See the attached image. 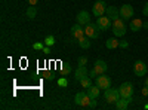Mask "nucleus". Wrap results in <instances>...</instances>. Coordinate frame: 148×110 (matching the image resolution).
I'll list each match as a JSON object with an SVG mask.
<instances>
[{"instance_id":"1","label":"nucleus","mask_w":148,"mask_h":110,"mask_svg":"<svg viewBox=\"0 0 148 110\" xmlns=\"http://www.w3.org/2000/svg\"><path fill=\"white\" fill-rule=\"evenodd\" d=\"M111 30H113L116 37H123V36L126 34V30H127L126 24H125V19H123V18L114 19L113 24H111Z\"/></svg>"},{"instance_id":"2","label":"nucleus","mask_w":148,"mask_h":110,"mask_svg":"<svg viewBox=\"0 0 148 110\" xmlns=\"http://www.w3.org/2000/svg\"><path fill=\"white\" fill-rule=\"evenodd\" d=\"M107 3L104 2V0H98V2H95L93 3V6H92V14L95 15V17H102L105 12H107Z\"/></svg>"},{"instance_id":"3","label":"nucleus","mask_w":148,"mask_h":110,"mask_svg":"<svg viewBox=\"0 0 148 110\" xmlns=\"http://www.w3.org/2000/svg\"><path fill=\"white\" fill-rule=\"evenodd\" d=\"M99 31H101V28L98 27V24L95 22H89L88 26H86V28H84V33H86V36H88L89 39H98V36H99Z\"/></svg>"},{"instance_id":"4","label":"nucleus","mask_w":148,"mask_h":110,"mask_svg":"<svg viewBox=\"0 0 148 110\" xmlns=\"http://www.w3.org/2000/svg\"><path fill=\"white\" fill-rule=\"evenodd\" d=\"M104 98L107 100V103H116L120 98V92H119V89H114L110 86L104 91Z\"/></svg>"},{"instance_id":"5","label":"nucleus","mask_w":148,"mask_h":110,"mask_svg":"<svg viewBox=\"0 0 148 110\" xmlns=\"http://www.w3.org/2000/svg\"><path fill=\"white\" fill-rule=\"evenodd\" d=\"M119 92H120V97L121 98H129V97L133 95V85L130 82H125L120 85L119 88Z\"/></svg>"},{"instance_id":"6","label":"nucleus","mask_w":148,"mask_h":110,"mask_svg":"<svg viewBox=\"0 0 148 110\" xmlns=\"http://www.w3.org/2000/svg\"><path fill=\"white\" fill-rule=\"evenodd\" d=\"M132 17H133V8H132V5H121L120 6V18L127 21V19H132Z\"/></svg>"},{"instance_id":"7","label":"nucleus","mask_w":148,"mask_h":110,"mask_svg":"<svg viewBox=\"0 0 148 110\" xmlns=\"http://www.w3.org/2000/svg\"><path fill=\"white\" fill-rule=\"evenodd\" d=\"M96 24H98V27H99L102 31H107V30H110L111 28V24H113V21H111L107 15L104 17H98V19H96Z\"/></svg>"},{"instance_id":"8","label":"nucleus","mask_w":148,"mask_h":110,"mask_svg":"<svg viewBox=\"0 0 148 110\" xmlns=\"http://www.w3.org/2000/svg\"><path fill=\"white\" fill-rule=\"evenodd\" d=\"M147 71H148V68H147V64L144 63V61H136V63L133 64V73L136 76H145L147 75Z\"/></svg>"},{"instance_id":"9","label":"nucleus","mask_w":148,"mask_h":110,"mask_svg":"<svg viewBox=\"0 0 148 110\" xmlns=\"http://www.w3.org/2000/svg\"><path fill=\"white\" fill-rule=\"evenodd\" d=\"M96 85L99 86L101 89H107V88H110L111 86V79L108 77V76H105V73L104 75H99V76H96Z\"/></svg>"},{"instance_id":"10","label":"nucleus","mask_w":148,"mask_h":110,"mask_svg":"<svg viewBox=\"0 0 148 110\" xmlns=\"http://www.w3.org/2000/svg\"><path fill=\"white\" fill-rule=\"evenodd\" d=\"M70 31H71V36H73V37L76 39V40H79V39H82V37H84V36H86L84 28H82V26H80L79 22H77V24H74Z\"/></svg>"},{"instance_id":"11","label":"nucleus","mask_w":148,"mask_h":110,"mask_svg":"<svg viewBox=\"0 0 148 110\" xmlns=\"http://www.w3.org/2000/svg\"><path fill=\"white\" fill-rule=\"evenodd\" d=\"M76 18H77V22L80 24V26H88V24L90 22V14L88 10H80Z\"/></svg>"},{"instance_id":"12","label":"nucleus","mask_w":148,"mask_h":110,"mask_svg":"<svg viewBox=\"0 0 148 110\" xmlns=\"http://www.w3.org/2000/svg\"><path fill=\"white\" fill-rule=\"evenodd\" d=\"M105 15H107L111 21H114V19L120 18V9L116 8V6H108V8H107V12H105Z\"/></svg>"},{"instance_id":"13","label":"nucleus","mask_w":148,"mask_h":110,"mask_svg":"<svg viewBox=\"0 0 148 110\" xmlns=\"http://www.w3.org/2000/svg\"><path fill=\"white\" fill-rule=\"evenodd\" d=\"M93 68H95V71L98 73V76H99V75H104L108 67H107V63H105V61H102V59H96Z\"/></svg>"},{"instance_id":"14","label":"nucleus","mask_w":148,"mask_h":110,"mask_svg":"<svg viewBox=\"0 0 148 110\" xmlns=\"http://www.w3.org/2000/svg\"><path fill=\"white\" fill-rule=\"evenodd\" d=\"M142 27H144V22H142V19H139V18H132V19H130L129 28H130L132 31H138V30H141Z\"/></svg>"},{"instance_id":"15","label":"nucleus","mask_w":148,"mask_h":110,"mask_svg":"<svg viewBox=\"0 0 148 110\" xmlns=\"http://www.w3.org/2000/svg\"><path fill=\"white\" fill-rule=\"evenodd\" d=\"M132 101V97H129V98H120L116 101V109L117 110H125V109H127V106H129V103Z\"/></svg>"},{"instance_id":"16","label":"nucleus","mask_w":148,"mask_h":110,"mask_svg":"<svg viewBox=\"0 0 148 110\" xmlns=\"http://www.w3.org/2000/svg\"><path fill=\"white\" fill-rule=\"evenodd\" d=\"M99 91H101V88L98 86V85H92V86H89L88 89H86V92H88V95L90 97V98L93 100V98H98V97H99Z\"/></svg>"},{"instance_id":"17","label":"nucleus","mask_w":148,"mask_h":110,"mask_svg":"<svg viewBox=\"0 0 148 110\" xmlns=\"http://www.w3.org/2000/svg\"><path fill=\"white\" fill-rule=\"evenodd\" d=\"M88 75H89V71L86 70V66H79V68L76 70V80H80Z\"/></svg>"},{"instance_id":"18","label":"nucleus","mask_w":148,"mask_h":110,"mask_svg":"<svg viewBox=\"0 0 148 110\" xmlns=\"http://www.w3.org/2000/svg\"><path fill=\"white\" fill-rule=\"evenodd\" d=\"M105 46L108 48V49H116V48H119V46H120V42L116 39V36H114V37H111V39H107Z\"/></svg>"},{"instance_id":"19","label":"nucleus","mask_w":148,"mask_h":110,"mask_svg":"<svg viewBox=\"0 0 148 110\" xmlns=\"http://www.w3.org/2000/svg\"><path fill=\"white\" fill-rule=\"evenodd\" d=\"M77 42H79L80 48H83V49H89V48H90V40H89V37H88V36H84V37L79 39Z\"/></svg>"},{"instance_id":"20","label":"nucleus","mask_w":148,"mask_h":110,"mask_svg":"<svg viewBox=\"0 0 148 110\" xmlns=\"http://www.w3.org/2000/svg\"><path fill=\"white\" fill-rule=\"evenodd\" d=\"M79 82H80L82 86H83V88H86V89H88L89 86H92V77H90L89 75H88V76H84L83 79H80Z\"/></svg>"},{"instance_id":"21","label":"nucleus","mask_w":148,"mask_h":110,"mask_svg":"<svg viewBox=\"0 0 148 110\" xmlns=\"http://www.w3.org/2000/svg\"><path fill=\"white\" fill-rule=\"evenodd\" d=\"M90 101H92V98L88 95V92H86V95H84V98L82 100V103L79 104L80 107H83V109H89V104H90Z\"/></svg>"},{"instance_id":"22","label":"nucleus","mask_w":148,"mask_h":110,"mask_svg":"<svg viewBox=\"0 0 148 110\" xmlns=\"http://www.w3.org/2000/svg\"><path fill=\"white\" fill-rule=\"evenodd\" d=\"M71 71V66L68 63H62V67H61V75H68V73Z\"/></svg>"},{"instance_id":"23","label":"nucleus","mask_w":148,"mask_h":110,"mask_svg":"<svg viewBox=\"0 0 148 110\" xmlns=\"http://www.w3.org/2000/svg\"><path fill=\"white\" fill-rule=\"evenodd\" d=\"M36 14H37V10H36V8H34V6H30V8L27 9V17H28L30 19L36 18Z\"/></svg>"},{"instance_id":"24","label":"nucleus","mask_w":148,"mask_h":110,"mask_svg":"<svg viewBox=\"0 0 148 110\" xmlns=\"http://www.w3.org/2000/svg\"><path fill=\"white\" fill-rule=\"evenodd\" d=\"M84 95H86V92H83V91H82V92H77V94H76V97H74V101H76V104H77V106H79V104L82 103V100L84 98Z\"/></svg>"},{"instance_id":"25","label":"nucleus","mask_w":148,"mask_h":110,"mask_svg":"<svg viewBox=\"0 0 148 110\" xmlns=\"http://www.w3.org/2000/svg\"><path fill=\"white\" fill-rule=\"evenodd\" d=\"M55 43V39H53V36H47V37L45 39V45L46 46H52Z\"/></svg>"},{"instance_id":"26","label":"nucleus","mask_w":148,"mask_h":110,"mask_svg":"<svg viewBox=\"0 0 148 110\" xmlns=\"http://www.w3.org/2000/svg\"><path fill=\"white\" fill-rule=\"evenodd\" d=\"M86 64H88V57H80L79 58V66H86Z\"/></svg>"},{"instance_id":"27","label":"nucleus","mask_w":148,"mask_h":110,"mask_svg":"<svg viewBox=\"0 0 148 110\" xmlns=\"http://www.w3.org/2000/svg\"><path fill=\"white\" fill-rule=\"evenodd\" d=\"M58 85H59V86H67V85H68V82H67V79L65 77H61V79H58Z\"/></svg>"},{"instance_id":"28","label":"nucleus","mask_w":148,"mask_h":110,"mask_svg":"<svg viewBox=\"0 0 148 110\" xmlns=\"http://www.w3.org/2000/svg\"><path fill=\"white\" fill-rule=\"evenodd\" d=\"M45 77H46L47 80H53V73H51V71H46V73H45Z\"/></svg>"},{"instance_id":"29","label":"nucleus","mask_w":148,"mask_h":110,"mask_svg":"<svg viewBox=\"0 0 148 110\" xmlns=\"http://www.w3.org/2000/svg\"><path fill=\"white\" fill-rule=\"evenodd\" d=\"M142 14L145 15V17H148V2L144 5V8H142Z\"/></svg>"},{"instance_id":"30","label":"nucleus","mask_w":148,"mask_h":110,"mask_svg":"<svg viewBox=\"0 0 148 110\" xmlns=\"http://www.w3.org/2000/svg\"><path fill=\"white\" fill-rule=\"evenodd\" d=\"M141 92H142V95L148 97V85H145V86L142 88V91H141Z\"/></svg>"},{"instance_id":"31","label":"nucleus","mask_w":148,"mask_h":110,"mask_svg":"<svg viewBox=\"0 0 148 110\" xmlns=\"http://www.w3.org/2000/svg\"><path fill=\"white\" fill-rule=\"evenodd\" d=\"M33 48H34V49H43L45 46H43L42 43H34V45H33Z\"/></svg>"},{"instance_id":"32","label":"nucleus","mask_w":148,"mask_h":110,"mask_svg":"<svg viewBox=\"0 0 148 110\" xmlns=\"http://www.w3.org/2000/svg\"><path fill=\"white\" fill-rule=\"evenodd\" d=\"M129 46V42L127 40H121L120 42V48H127Z\"/></svg>"},{"instance_id":"33","label":"nucleus","mask_w":148,"mask_h":110,"mask_svg":"<svg viewBox=\"0 0 148 110\" xmlns=\"http://www.w3.org/2000/svg\"><path fill=\"white\" fill-rule=\"evenodd\" d=\"M89 76H90V77H96V76H98V73L95 71V68H92V70L89 71Z\"/></svg>"},{"instance_id":"34","label":"nucleus","mask_w":148,"mask_h":110,"mask_svg":"<svg viewBox=\"0 0 148 110\" xmlns=\"http://www.w3.org/2000/svg\"><path fill=\"white\" fill-rule=\"evenodd\" d=\"M95 107H96V98H93L89 104V109H95Z\"/></svg>"},{"instance_id":"35","label":"nucleus","mask_w":148,"mask_h":110,"mask_svg":"<svg viewBox=\"0 0 148 110\" xmlns=\"http://www.w3.org/2000/svg\"><path fill=\"white\" fill-rule=\"evenodd\" d=\"M37 2H39V0H28L30 6H34V5H37Z\"/></svg>"},{"instance_id":"36","label":"nucleus","mask_w":148,"mask_h":110,"mask_svg":"<svg viewBox=\"0 0 148 110\" xmlns=\"http://www.w3.org/2000/svg\"><path fill=\"white\" fill-rule=\"evenodd\" d=\"M43 52H45V54H49V52H51V49H49V46L43 48Z\"/></svg>"},{"instance_id":"37","label":"nucleus","mask_w":148,"mask_h":110,"mask_svg":"<svg viewBox=\"0 0 148 110\" xmlns=\"http://www.w3.org/2000/svg\"><path fill=\"white\" fill-rule=\"evenodd\" d=\"M142 28H145V30H148V21L147 22H144V27Z\"/></svg>"},{"instance_id":"38","label":"nucleus","mask_w":148,"mask_h":110,"mask_svg":"<svg viewBox=\"0 0 148 110\" xmlns=\"http://www.w3.org/2000/svg\"><path fill=\"white\" fill-rule=\"evenodd\" d=\"M145 85H148V76H147V79H145Z\"/></svg>"},{"instance_id":"39","label":"nucleus","mask_w":148,"mask_h":110,"mask_svg":"<svg viewBox=\"0 0 148 110\" xmlns=\"http://www.w3.org/2000/svg\"><path fill=\"white\" fill-rule=\"evenodd\" d=\"M145 109H148V104H147V106H145Z\"/></svg>"}]
</instances>
